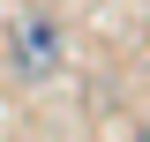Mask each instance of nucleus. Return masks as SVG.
I'll return each instance as SVG.
<instances>
[{"mask_svg": "<svg viewBox=\"0 0 150 142\" xmlns=\"http://www.w3.org/2000/svg\"><path fill=\"white\" fill-rule=\"evenodd\" d=\"M8 67H15L23 82H53V75L68 67V30H60L53 15H15L8 22Z\"/></svg>", "mask_w": 150, "mask_h": 142, "instance_id": "obj_1", "label": "nucleus"}, {"mask_svg": "<svg viewBox=\"0 0 150 142\" xmlns=\"http://www.w3.org/2000/svg\"><path fill=\"white\" fill-rule=\"evenodd\" d=\"M135 142H150V127H135Z\"/></svg>", "mask_w": 150, "mask_h": 142, "instance_id": "obj_2", "label": "nucleus"}]
</instances>
